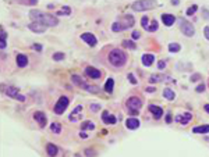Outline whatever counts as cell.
Segmentation results:
<instances>
[{"mask_svg":"<svg viewBox=\"0 0 209 157\" xmlns=\"http://www.w3.org/2000/svg\"><path fill=\"white\" fill-rule=\"evenodd\" d=\"M85 153L88 154V156H92V154H95V153H93V152H92V150H89V149H87V150H85Z\"/></svg>","mask_w":209,"mask_h":157,"instance_id":"46","label":"cell"},{"mask_svg":"<svg viewBox=\"0 0 209 157\" xmlns=\"http://www.w3.org/2000/svg\"><path fill=\"white\" fill-rule=\"evenodd\" d=\"M70 13H71V8H70L69 6H64L60 11H57V14H59V16H69Z\"/></svg>","mask_w":209,"mask_h":157,"instance_id":"28","label":"cell"},{"mask_svg":"<svg viewBox=\"0 0 209 157\" xmlns=\"http://www.w3.org/2000/svg\"><path fill=\"white\" fill-rule=\"evenodd\" d=\"M102 109V106L99 104V103H95V104H91V107H89V110H91V113H98L99 110Z\"/></svg>","mask_w":209,"mask_h":157,"instance_id":"30","label":"cell"},{"mask_svg":"<svg viewBox=\"0 0 209 157\" xmlns=\"http://www.w3.org/2000/svg\"><path fill=\"white\" fill-rule=\"evenodd\" d=\"M32 49H34V50H38V52H40V50H42V44L35 43V44L32 46Z\"/></svg>","mask_w":209,"mask_h":157,"instance_id":"38","label":"cell"},{"mask_svg":"<svg viewBox=\"0 0 209 157\" xmlns=\"http://www.w3.org/2000/svg\"><path fill=\"white\" fill-rule=\"evenodd\" d=\"M81 128L82 129H93L95 128V124H93L92 121H84V122L81 124Z\"/></svg>","mask_w":209,"mask_h":157,"instance_id":"25","label":"cell"},{"mask_svg":"<svg viewBox=\"0 0 209 157\" xmlns=\"http://www.w3.org/2000/svg\"><path fill=\"white\" fill-rule=\"evenodd\" d=\"M81 110H82V106H77V107H75V109H74V110H72V114H80V113H78V111H81Z\"/></svg>","mask_w":209,"mask_h":157,"instance_id":"39","label":"cell"},{"mask_svg":"<svg viewBox=\"0 0 209 157\" xmlns=\"http://www.w3.org/2000/svg\"><path fill=\"white\" fill-rule=\"evenodd\" d=\"M125 61H127V56L120 49H113L109 53V63L114 67H123L125 64Z\"/></svg>","mask_w":209,"mask_h":157,"instance_id":"2","label":"cell"},{"mask_svg":"<svg viewBox=\"0 0 209 157\" xmlns=\"http://www.w3.org/2000/svg\"><path fill=\"white\" fill-rule=\"evenodd\" d=\"M148 22H149V18L146 16H144L142 18H141V25H142V28H145V29H148Z\"/></svg>","mask_w":209,"mask_h":157,"instance_id":"31","label":"cell"},{"mask_svg":"<svg viewBox=\"0 0 209 157\" xmlns=\"http://www.w3.org/2000/svg\"><path fill=\"white\" fill-rule=\"evenodd\" d=\"M204 89H205V85H204V84H201V85H198V86H197V89H195V90H197V92H199V93H201V92H204Z\"/></svg>","mask_w":209,"mask_h":157,"instance_id":"37","label":"cell"},{"mask_svg":"<svg viewBox=\"0 0 209 157\" xmlns=\"http://www.w3.org/2000/svg\"><path fill=\"white\" fill-rule=\"evenodd\" d=\"M172 120H173V117H172V114H167V116H166V122H167V124H170V122H172Z\"/></svg>","mask_w":209,"mask_h":157,"instance_id":"42","label":"cell"},{"mask_svg":"<svg viewBox=\"0 0 209 157\" xmlns=\"http://www.w3.org/2000/svg\"><path fill=\"white\" fill-rule=\"evenodd\" d=\"M71 79H72L74 84H77L78 86H81V88L84 89V90H87V92H92V93H98V92H99V88H98V86H93V85L87 84V82H85V81L80 77V75H77V74L72 75Z\"/></svg>","mask_w":209,"mask_h":157,"instance_id":"3","label":"cell"},{"mask_svg":"<svg viewBox=\"0 0 209 157\" xmlns=\"http://www.w3.org/2000/svg\"><path fill=\"white\" fill-rule=\"evenodd\" d=\"M113 88H114V79L113 78H109L107 81H106V84H104V90L106 92H113Z\"/></svg>","mask_w":209,"mask_h":157,"instance_id":"23","label":"cell"},{"mask_svg":"<svg viewBox=\"0 0 209 157\" xmlns=\"http://www.w3.org/2000/svg\"><path fill=\"white\" fill-rule=\"evenodd\" d=\"M153 90H155V89H153V88H146V92H149V93H152Z\"/></svg>","mask_w":209,"mask_h":157,"instance_id":"50","label":"cell"},{"mask_svg":"<svg viewBox=\"0 0 209 157\" xmlns=\"http://www.w3.org/2000/svg\"><path fill=\"white\" fill-rule=\"evenodd\" d=\"M198 78H199V74H195V75L191 77V81H198Z\"/></svg>","mask_w":209,"mask_h":157,"instance_id":"45","label":"cell"},{"mask_svg":"<svg viewBox=\"0 0 209 157\" xmlns=\"http://www.w3.org/2000/svg\"><path fill=\"white\" fill-rule=\"evenodd\" d=\"M34 118L38 121V124H39L40 127H45V125H46L48 118H46V114L42 113V111H35V113H34Z\"/></svg>","mask_w":209,"mask_h":157,"instance_id":"13","label":"cell"},{"mask_svg":"<svg viewBox=\"0 0 209 157\" xmlns=\"http://www.w3.org/2000/svg\"><path fill=\"white\" fill-rule=\"evenodd\" d=\"M69 104H70L69 97H67V96H61L60 99L57 100L56 106H54V113H56V114H63Z\"/></svg>","mask_w":209,"mask_h":157,"instance_id":"5","label":"cell"},{"mask_svg":"<svg viewBox=\"0 0 209 157\" xmlns=\"http://www.w3.org/2000/svg\"><path fill=\"white\" fill-rule=\"evenodd\" d=\"M156 29H157V22H152V25H149L146 31H149V32H153V31H156Z\"/></svg>","mask_w":209,"mask_h":157,"instance_id":"34","label":"cell"},{"mask_svg":"<svg viewBox=\"0 0 209 157\" xmlns=\"http://www.w3.org/2000/svg\"><path fill=\"white\" fill-rule=\"evenodd\" d=\"M64 59V53H54L53 54V60H56V61H60Z\"/></svg>","mask_w":209,"mask_h":157,"instance_id":"33","label":"cell"},{"mask_svg":"<svg viewBox=\"0 0 209 157\" xmlns=\"http://www.w3.org/2000/svg\"><path fill=\"white\" fill-rule=\"evenodd\" d=\"M174 120H176V122H178V124H181V125H187L190 121L193 120V114L191 113H180L174 117Z\"/></svg>","mask_w":209,"mask_h":157,"instance_id":"7","label":"cell"},{"mask_svg":"<svg viewBox=\"0 0 209 157\" xmlns=\"http://www.w3.org/2000/svg\"><path fill=\"white\" fill-rule=\"evenodd\" d=\"M204 33H205V38L209 40V27H205V29H204Z\"/></svg>","mask_w":209,"mask_h":157,"instance_id":"43","label":"cell"},{"mask_svg":"<svg viewBox=\"0 0 209 157\" xmlns=\"http://www.w3.org/2000/svg\"><path fill=\"white\" fill-rule=\"evenodd\" d=\"M134 24H135V20H134V17L130 16V14H125V16L123 17V22H120L121 29H128V28H131Z\"/></svg>","mask_w":209,"mask_h":157,"instance_id":"10","label":"cell"},{"mask_svg":"<svg viewBox=\"0 0 209 157\" xmlns=\"http://www.w3.org/2000/svg\"><path fill=\"white\" fill-rule=\"evenodd\" d=\"M0 47H1V49L6 47V40H1V43H0Z\"/></svg>","mask_w":209,"mask_h":157,"instance_id":"49","label":"cell"},{"mask_svg":"<svg viewBox=\"0 0 209 157\" xmlns=\"http://www.w3.org/2000/svg\"><path fill=\"white\" fill-rule=\"evenodd\" d=\"M50 129H52V132H54V133H60L61 125L59 124V122H53V124L50 125Z\"/></svg>","mask_w":209,"mask_h":157,"instance_id":"27","label":"cell"},{"mask_svg":"<svg viewBox=\"0 0 209 157\" xmlns=\"http://www.w3.org/2000/svg\"><path fill=\"white\" fill-rule=\"evenodd\" d=\"M180 29L185 36H194V33H195L194 25L188 21H185L184 18H180Z\"/></svg>","mask_w":209,"mask_h":157,"instance_id":"4","label":"cell"},{"mask_svg":"<svg viewBox=\"0 0 209 157\" xmlns=\"http://www.w3.org/2000/svg\"><path fill=\"white\" fill-rule=\"evenodd\" d=\"M194 133H209V125H201V127H195L193 129Z\"/></svg>","mask_w":209,"mask_h":157,"instance_id":"22","label":"cell"},{"mask_svg":"<svg viewBox=\"0 0 209 157\" xmlns=\"http://www.w3.org/2000/svg\"><path fill=\"white\" fill-rule=\"evenodd\" d=\"M6 38H7V33L3 31V32H1V40H6Z\"/></svg>","mask_w":209,"mask_h":157,"instance_id":"47","label":"cell"},{"mask_svg":"<svg viewBox=\"0 0 209 157\" xmlns=\"http://www.w3.org/2000/svg\"><path fill=\"white\" fill-rule=\"evenodd\" d=\"M131 38H133V39H138V38H140V32H138V31H134V32L131 33Z\"/></svg>","mask_w":209,"mask_h":157,"instance_id":"40","label":"cell"},{"mask_svg":"<svg viewBox=\"0 0 209 157\" xmlns=\"http://www.w3.org/2000/svg\"><path fill=\"white\" fill-rule=\"evenodd\" d=\"M155 7V3L153 1H135L133 4V8L135 11H144V10H148V8H153Z\"/></svg>","mask_w":209,"mask_h":157,"instance_id":"6","label":"cell"},{"mask_svg":"<svg viewBox=\"0 0 209 157\" xmlns=\"http://www.w3.org/2000/svg\"><path fill=\"white\" fill-rule=\"evenodd\" d=\"M27 64H28V57L25 54H18L17 56V65L20 68H24V67H27Z\"/></svg>","mask_w":209,"mask_h":157,"instance_id":"19","label":"cell"},{"mask_svg":"<svg viewBox=\"0 0 209 157\" xmlns=\"http://www.w3.org/2000/svg\"><path fill=\"white\" fill-rule=\"evenodd\" d=\"M153 61H155V56H153V54H151V53H148V54H144V56H142V64L146 65V67L152 65Z\"/></svg>","mask_w":209,"mask_h":157,"instance_id":"20","label":"cell"},{"mask_svg":"<svg viewBox=\"0 0 209 157\" xmlns=\"http://www.w3.org/2000/svg\"><path fill=\"white\" fill-rule=\"evenodd\" d=\"M204 109H205L206 113H209V104H205V107H204Z\"/></svg>","mask_w":209,"mask_h":157,"instance_id":"51","label":"cell"},{"mask_svg":"<svg viewBox=\"0 0 209 157\" xmlns=\"http://www.w3.org/2000/svg\"><path fill=\"white\" fill-rule=\"evenodd\" d=\"M197 10H198V6H197V4L191 6V7H190L188 10H187V16H193V14H194L195 11H197Z\"/></svg>","mask_w":209,"mask_h":157,"instance_id":"32","label":"cell"},{"mask_svg":"<svg viewBox=\"0 0 209 157\" xmlns=\"http://www.w3.org/2000/svg\"><path fill=\"white\" fill-rule=\"evenodd\" d=\"M165 65H166L165 61H159V63H157V68H159V70H163V68H165Z\"/></svg>","mask_w":209,"mask_h":157,"instance_id":"41","label":"cell"},{"mask_svg":"<svg viewBox=\"0 0 209 157\" xmlns=\"http://www.w3.org/2000/svg\"><path fill=\"white\" fill-rule=\"evenodd\" d=\"M123 46L127 49H137V44L131 42V40H123Z\"/></svg>","mask_w":209,"mask_h":157,"instance_id":"29","label":"cell"},{"mask_svg":"<svg viewBox=\"0 0 209 157\" xmlns=\"http://www.w3.org/2000/svg\"><path fill=\"white\" fill-rule=\"evenodd\" d=\"M29 17L34 22H39V24L45 25V27H54V25L59 24L56 17L50 16V14H46V13H42L39 10H32L29 11Z\"/></svg>","mask_w":209,"mask_h":157,"instance_id":"1","label":"cell"},{"mask_svg":"<svg viewBox=\"0 0 209 157\" xmlns=\"http://www.w3.org/2000/svg\"><path fill=\"white\" fill-rule=\"evenodd\" d=\"M163 96H165L166 99H169V100H173L176 95H174V92L172 89H165V90H163Z\"/></svg>","mask_w":209,"mask_h":157,"instance_id":"24","label":"cell"},{"mask_svg":"<svg viewBox=\"0 0 209 157\" xmlns=\"http://www.w3.org/2000/svg\"><path fill=\"white\" fill-rule=\"evenodd\" d=\"M125 127L128 129H137L140 127V121L137 118H127L125 120Z\"/></svg>","mask_w":209,"mask_h":157,"instance_id":"16","label":"cell"},{"mask_svg":"<svg viewBox=\"0 0 209 157\" xmlns=\"http://www.w3.org/2000/svg\"><path fill=\"white\" fill-rule=\"evenodd\" d=\"M162 21H163L165 25L172 27V25L174 24V21H176V17L172 16V14H163V16H162Z\"/></svg>","mask_w":209,"mask_h":157,"instance_id":"17","label":"cell"},{"mask_svg":"<svg viewBox=\"0 0 209 157\" xmlns=\"http://www.w3.org/2000/svg\"><path fill=\"white\" fill-rule=\"evenodd\" d=\"M128 79H130V82H131V84H133V85H135V84H137V78L134 77L133 74H128Z\"/></svg>","mask_w":209,"mask_h":157,"instance_id":"36","label":"cell"},{"mask_svg":"<svg viewBox=\"0 0 209 157\" xmlns=\"http://www.w3.org/2000/svg\"><path fill=\"white\" fill-rule=\"evenodd\" d=\"M6 95L10 97H16V99H18V100H21V101H25V96L20 95V93H18V89L13 88V86H7V88H6Z\"/></svg>","mask_w":209,"mask_h":157,"instance_id":"8","label":"cell"},{"mask_svg":"<svg viewBox=\"0 0 209 157\" xmlns=\"http://www.w3.org/2000/svg\"><path fill=\"white\" fill-rule=\"evenodd\" d=\"M28 28L35 33H43L45 31H46V27L42 25V24H39V22H32V24H29Z\"/></svg>","mask_w":209,"mask_h":157,"instance_id":"14","label":"cell"},{"mask_svg":"<svg viewBox=\"0 0 209 157\" xmlns=\"http://www.w3.org/2000/svg\"><path fill=\"white\" fill-rule=\"evenodd\" d=\"M46 150H48V154L50 157H53V156H56L57 154V146L56 145H53V143H48V145H46Z\"/></svg>","mask_w":209,"mask_h":157,"instance_id":"21","label":"cell"},{"mask_svg":"<svg viewBox=\"0 0 209 157\" xmlns=\"http://www.w3.org/2000/svg\"><path fill=\"white\" fill-rule=\"evenodd\" d=\"M102 120H103L104 124H107V125H114L117 121L116 117L112 116V114H109L107 111H103V113H102Z\"/></svg>","mask_w":209,"mask_h":157,"instance_id":"15","label":"cell"},{"mask_svg":"<svg viewBox=\"0 0 209 157\" xmlns=\"http://www.w3.org/2000/svg\"><path fill=\"white\" fill-rule=\"evenodd\" d=\"M85 74H87L89 78H92V79H98V78L102 77L101 71L96 68H93V67H87V68H85Z\"/></svg>","mask_w":209,"mask_h":157,"instance_id":"12","label":"cell"},{"mask_svg":"<svg viewBox=\"0 0 209 157\" xmlns=\"http://www.w3.org/2000/svg\"><path fill=\"white\" fill-rule=\"evenodd\" d=\"M141 106H142V101H141V99L137 96L130 97L128 100H127V107H128L130 110H138Z\"/></svg>","mask_w":209,"mask_h":157,"instance_id":"9","label":"cell"},{"mask_svg":"<svg viewBox=\"0 0 209 157\" xmlns=\"http://www.w3.org/2000/svg\"><path fill=\"white\" fill-rule=\"evenodd\" d=\"M149 111L153 114L155 118H160L162 116H163V110H162V107H159V106H149Z\"/></svg>","mask_w":209,"mask_h":157,"instance_id":"18","label":"cell"},{"mask_svg":"<svg viewBox=\"0 0 209 157\" xmlns=\"http://www.w3.org/2000/svg\"><path fill=\"white\" fill-rule=\"evenodd\" d=\"M128 114H131V116H138V110H130V113Z\"/></svg>","mask_w":209,"mask_h":157,"instance_id":"44","label":"cell"},{"mask_svg":"<svg viewBox=\"0 0 209 157\" xmlns=\"http://www.w3.org/2000/svg\"><path fill=\"white\" fill-rule=\"evenodd\" d=\"M181 46L178 43H169V52L172 53H176V52H180Z\"/></svg>","mask_w":209,"mask_h":157,"instance_id":"26","label":"cell"},{"mask_svg":"<svg viewBox=\"0 0 209 157\" xmlns=\"http://www.w3.org/2000/svg\"><path fill=\"white\" fill-rule=\"evenodd\" d=\"M159 81H160V77H159V75H152V77H151V79H149V82L155 84V82H159Z\"/></svg>","mask_w":209,"mask_h":157,"instance_id":"35","label":"cell"},{"mask_svg":"<svg viewBox=\"0 0 209 157\" xmlns=\"http://www.w3.org/2000/svg\"><path fill=\"white\" fill-rule=\"evenodd\" d=\"M81 39L84 40V42H87L89 46H95V44L98 43L95 35H93V33H89V32H84V33H82V35H81Z\"/></svg>","mask_w":209,"mask_h":157,"instance_id":"11","label":"cell"},{"mask_svg":"<svg viewBox=\"0 0 209 157\" xmlns=\"http://www.w3.org/2000/svg\"><path fill=\"white\" fill-rule=\"evenodd\" d=\"M80 135H81V138H82V139H87V138H88V135H87L85 132H81Z\"/></svg>","mask_w":209,"mask_h":157,"instance_id":"48","label":"cell"}]
</instances>
